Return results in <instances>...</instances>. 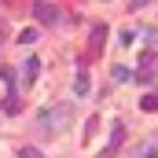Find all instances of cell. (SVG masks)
I'll return each mask as SVG.
<instances>
[{"instance_id": "cell-5", "label": "cell", "mask_w": 158, "mask_h": 158, "mask_svg": "<svg viewBox=\"0 0 158 158\" xmlns=\"http://www.w3.org/2000/svg\"><path fill=\"white\" fill-rule=\"evenodd\" d=\"M22 70H26V81H33V77H37V70H40V59H37V55H30Z\"/></svg>"}, {"instance_id": "cell-8", "label": "cell", "mask_w": 158, "mask_h": 158, "mask_svg": "<svg viewBox=\"0 0 158 158\" xmlns=\"http://www.w3.org/2000/svg\"><path fill=\"white\" fill-rule=\"evenodd\" d=\"M103 37H107V30H103V26H96V30H92V52H99Z\"/></svg>"}, {"instance_id": "cell-15", "label": "cell", "mask_w": 158, "mask_h": 158, "mask_svg": "<svg viewBox=\"0 0 158 158\" xmlns=\"http://www.w3.org/2000/svg\"><path fill=\"white\" fill-rule=\"evenodd\" d=\"M147 40H151V44L158 48V30H147Z\"/></svg>"}, {"instance_id": "cell-13", "label": "cell", "mask_w": 158, "mask_h": 158, "mask_svg": "<svg viewBox=\"0 0 158 158\" xmlns=\"http://www.w3.org/2000/svg\"><path fill=\"white\" fill-rule=\"evenodd\" d=\"M132 37H136L132 30H121V37H118V40H121V44H125V48H129V44H132Z\"/></svg>"}, {"instance_id": "cell-4", "label": "cell", "mask_w": 158, "mask_h": 158, "mask_svg": "<svg viewBox=\"0 0 158 158\" xmlns=\"http://www.w3.org/2000/svg\"><path fill=\"white\" fill-rule=\"evenodd\" d=\"M155 155H158V136H155V140H147V143L136 151V158H155Z\"/></svg>"}, {"instance_id": "cell-11", "label": "cell", "mask_w": 158, "mask_h": 158, "mask_svg": "<svg viewBox=\"0 0 158 158\" xmlns=\"http://www.w3.org/2000/svg\"><path fill=\"white\" fill-rule=\"evenodd\" d=\"M19 40H22V44H33V40H37V30H22Z\"/></svg>"}, {"instance_id": "cell-14", "label": "cell", "mask_w": 158, "mask_h": 158, "mask_svg": "<svg viewBox=\"0 0 158 158\" xmlns=\"http://www.w3.org/2000/svg\"><path fill=\"white\" fill-rule=\"evenodd\" d=\"M114 81H129V70L125 66H114Z\"/></svg>"}, {"instance_id": "cell-7", "label": "cell", "mask_w": 158, "mask_h": 158, "mask_svg": "<svg viewBox=\"0 0 158 158\" xmlns=\"http://www.w3.org/2000/svg\"><path fill=\"white\" fill-rule=\"evenodd\" d=\"M140 107L155 114V110H158V92H151V96H143V99H140Z\"/></svg>"}, {"instance_id": "cell-3", "label": "cell", "mask_w": 158, "mask_h": 158, "mask_svg": "<svg viewBox=\"0 0 158 158\" xmlns=\"http://www.w3.org/2000/svg\"><path fill=\"white\" fill-rule=\"evenodd\" d=\"M121 140H125V129H121V125H114V129H110V143L99 151V158H110V155H114V151L121 147Z\"/></svg>"}, {"instance_id": "cell-12", "label": "cell", "mask_w": 158, "mask_h": 158, "mask_svg": "<svg viewBox=\"0 0 158 158\" xmlns=\"http://www.w3.org/2000/svg\"><path fill=\"white\" fill-rule=\"evenodd\" d=\"M136 81H140V85H151V81H155V70H140Z\"/></svg>"}, {"instance_id": "cell-16", "label": "cell", "mask_w": 158, "mask_h": 158, "mask_svg": "<svg viewBox=\"0 0 158 158\" xmlns=\"http://www.w3.org/2000/svg\"><path fill=\"white\" fill-rule=\"evenodd\" d=\"M143 4H147V0H132V11H136V7H143Z\"/></svg>"}, {"instance_id": "cell-6", "label": "cell", "mask_w": 158, "mask_h": 158, "mask_svg": "<svg viewBox=\"0 0 158 158\" xmlns=\"http://www.w3.org/2000/svg\"><path fill=\"white\" fill-rule=\"evenodd\" d=\"M74 92H77V96L88 92V74H85V70H77V77H74Z\"/></svg>"}, {"instance_id": "cell-1", "label": "cell", "mask_w": 158, "mask_h": 158, "mask_svg": "<svg viewBox=\"0 0 158 158\" xmlns=\"http://www.w3.org/2000/svg\"><path fill=\"white\" fill-rule=\"evenodd\" d=\"M70 118H74V107H70V103H59V107H52V110H44V114H40V129L55 132V129H63Z\"/></svg>"}, {"instance_id": "cell-9", "label": "cell", "mask_w": 158, "mask_h": 158, "mask_svg": "<svg viewBox=\"0 0 158 158\" xmlns=\"http://www.w3.org/2000/svg\"><path fill=\"white\" fill-rule=\"evenodd\" d=\"M19 158H44L40 147H19Z\"/></svg>"}, {"instance_id": "cell-17", "label": "cell", "mask_w": 158, "mask_h": 158, "mask_svg": "<svg viewBox=\"0 0 158 158\" xmlns=\"http://www.w3.org/2000/svg\"><path fill=\"white\" fill-rule=\"evenodd\" d=\"M0 44H4V22H0Z\"/></svg>"}, {"instance_id": "cell-10", "label": "cell", "mask_w": 158, "mask_h": 158, "mask_svg": "<svg viewBox=\"0 0 158 158\" xmlns=\"http://www.w3.org/2000/svg\"><path fill=\"white\" fill-rule=\"evenodd\" d=\"M15 110H19V99L7 96V99H4V114H15Z\"/></svg>"}, {"instance_id": "cell-2", "label": "cell", "mask_w": 158, "mask_h": 158, "mask_svg": "<svg viewBox=\"0 0 158 158\" xmlns=\"http://www.w3.org/2000/svg\"><path fill=\"white\" fill-rule=\"evenodd\" d=\"M33 15H37L40 26H55V22H59V7L48 4V0H33Z\"/></svg>"}]
</instances>
